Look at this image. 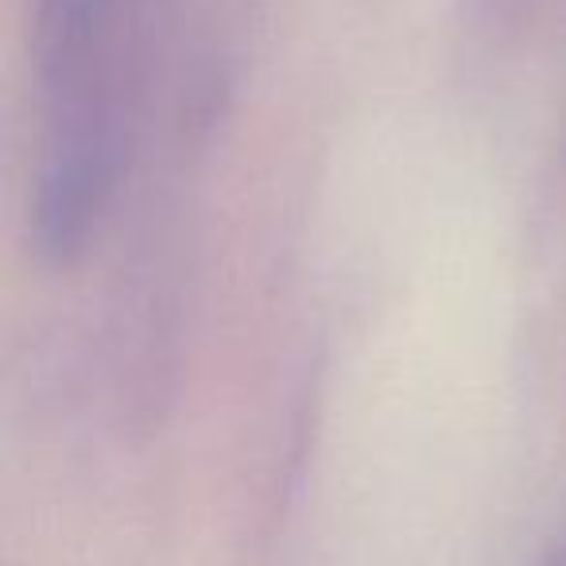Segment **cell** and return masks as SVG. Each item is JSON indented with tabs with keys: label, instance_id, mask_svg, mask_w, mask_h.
<instances>
[{
	"label": "cell",
	"instance_id": "cell-1",
	"mask_svg": "<svg viewBox=\"0 0 566 566\" xmlns=\"http://www.w3.org/2000/svg\"><path fill=\"white\" fill-rule=\"evenodd\" d=\"M555 566H566V563H555Z\"/></svg>",
	"mask_w": 566,
	"mask_h": 566
}]
</instances>
